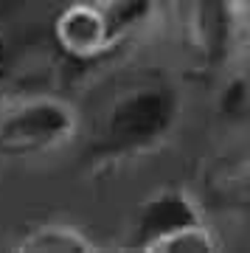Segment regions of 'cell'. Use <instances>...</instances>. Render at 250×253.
Listing matches in <instances>:
<instances>
[{"label": "cell", "mask_w": 250, "mask_h": 253, "mask_svg": "<svg viewBox=\"0 0 250 253\" xmlns=\"http://www.w3.org/2000/svg\"><path fill=\"white\" fill-rule=\"evenodd\" d=\"M82 132V113L54 93L0 99V158L23 161L71 146Z\"/></svg>", "instance_id": "1"}, {"label": "cell", "mask_w": 250, "mask_h": 253, "mask_svg": "<svg viewBox=\"0 0 250 253\" xmlns=\"http://www.w3.org/2000/svg\"><path fill=\"white\" fill-rule=\"evenodd\" d=\"M180 118V90L166 82L126 87L101 116V149L110 155H135L158 146Z\"/></svg>", "instance_id": "2"}, {"label": "cell", "mask_w": 250, "mask_h": 253, "mask_svg": "<svg viewBox=\"0 0 250 253\" xmlns=\"http://www.w3.org/2000/svg\"><path fill=\"white\" fill-rule=\"evenodd\" d=\"M180 45L203 71H231L245 40V0H169Z\"/></svg>", "instance_id": "3"}, {"label": "cell", "mask_w": 250, "mask_h": 253, "mask_svg": "<svg viewBox=\"0 0 250 253\" xmlns=\"http://www.w3.org/2000/svg\"><path fill=\"white\" fill-rule=\"evenodd\" d=\"M208 222V214L203 203L183 186H163L155 189L149 197L141 200L132 219V248L146 253H155L163 239H169L177 231H186L191 225Z\"/></svg>", "instance_id": "4"}, {"label": "cell", "mask_w": 250, "mask_h": 253, "mask_svg": "<svg viewBox=\"0 0 250 253\" xmlns=\"http://www.w3.org/2000/svg\"><path fill=\"white\" fill-rule=\"evenodd\" d=\"M54 42L62 54L79 62L101 59L113 51L107 20L101 14L96 0H73L54 17Z\"/></svg>", "instance_id": "5"}, {"label": "cell", "mask_w": 250, "mask_h": 253, "mask_svg": "<svg viewBox=\"0 0 250 253\" xmlns=\"http://www.w3.org/2000/svg\"><path fill=\"white\" fill-rule=\"evenodd\" d=\"M14 251L26 253H87L96 251V242L82 228L71 222H42L20 236Z\"/></svg>", "instance_id": "6"}, {"label": "cell", "mask_w": 250, "mask_h": 253, "mask_svg": "<svg viewBox=\"0 0 250 253\" xmlns=\"http://www.w3.org/2000/svg\"><path fill=\"white\" fill-rule=\"evenodd\" d=\"M96 3L107 20L116 48L138 31H143L158 14V0H96Z\"/></svg>", "instance_id": "7"}, {"label": "cell", "mask_w": 250, "mask_h": 253, "mask_svg": "<svg viewBox=\"0 0 250 253\" xmlns=\"http://www.w3.org/2000/svg\"><path fill=\"white\" fill-rule=\"evenodd\" d=\"M216 104H219V116L222 118H245L248 113V79H245V71H233L225 76V84L219 96H216Z\"/></svg>", "instance_id": "8"}, {"label": "cell", "mask_w": 250, "mask_h": 253, "mask_svg": "<svg viewBox=\"0 0 250 253\" xmlns=\"http://www.w3.org/2000/svg\"><path fill=\"white\" fill-rule=\"evenodd\" d=\"M0 59H3V48H0Z\"/></svg>", "instance_id": "9"}]
</instances>
